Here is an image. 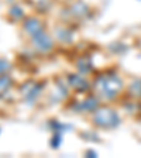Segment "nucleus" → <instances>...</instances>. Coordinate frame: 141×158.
<instances>
[{"label": "nucleus", "mask_w": 141, "mask_h": 158, "mask_svg": "<svg viewBox=\"0 0 141 158\" xmlns=\"http://www.w3.org/2000/svg\"><path fill=\"white\" fill-rule=\"evenodd\" d=\"M95 89L102 98L113 99L122 92L123 82L122 79L116 75H103L96 79Z\"/></svg>", "instance_id": "1"}, {"label": "nucleus", "mask_w": 141, "mask_h": 158, "mask_svg": "<svg viewBox=\"0 0 141 158\" xmlns=\"http://www.w3.org/2000/svg\"><path fill=\"white\" fill-rule=\"evenodd\" d=\"M93 124L100 128H114L120 124V117L113 109L102 107L95 110Z\"/></svg>", "instance_id": "2"}, {"label": "nucleus", "mask_w": 141, "mask_h": 158, "mask_svg": "<svg viewBox=\"0 0 141 158\" xmlns=\"http://www.w3.org/2000/svg\"><path fill=\"white\" fill-rule=\"evenodd\" d=\"M31 40H33V45L35 47L38 51H41V52H48L54 47L52 38H51L44 30H41L39 33L34 34V35L31 37Z\"/></svg>", "instance_id": "3"}, {"label": "nucleus", "mask_w": 141, "mask_h": 158, "mask_svg": "<svg viewBox=\"0 0 141 158\" xmlns=\"http://www.w3.org/2000/svg\"><path fill=\"white\" fill-rule=\"evenodd\" d=\"M44 83L38 82H27L24 86H21V95L24 96L27 103H34L38 98V95L43 92Z\"/></svg>", "instance_id": "4"}, {"label": "nucleus", "mask_w": 141, "mask_h": 158, "mask_svg": "<svg viewBox=\"0 0 141 158\" xmlns=\"http://www.w3.org/2000/svg\"><path fill=\"white\" fill-rule=\"evenodd\" d=\"M97 107H99V100L96 98H93V96L85 99L82 102L75 103L72 106V109L76 113H92L95 110H97Z\"/></svg>", "instance_id": "5"}, {"label": "nucleus", "mask_w": 141, "mask_h": 158, "mask_svg": "<svg viewBox=\"0 0 141 158\" xmlns=\"http://www.w3.org/2000/svg\"><path fill=\"white\" fill-rule=\"evenodd\" d=\"M66 81H68V85L72 89L78 90V92H86L89 89L88 81H86L85 78H82L81 75H78V73H71V75H68Z\"/></svg>", "instance_id": "6"}, {"label": "nucleus", "mask_w": 141, "mask_h": 158, "mask_svg": "<svg viewBox=\"0 0 141 158\" xmlns=\"http://www.w3.org/2000/svg\"><path fill=\"white\" fill-rule=\"evenodd\" d=\"M23 27H24V30H26V33L30 34L31 37H33L34 34L39 33L41 30H44L41 21H39V20H37V19H27L26 21H24Z\"/></svg>", "instance_id": "7"}, {"label": "nucleus", "mask_w": 141, "mask_h": 158, "mask_svg": "<svg viewBox=\"0 0 141 158\" xmlns=\"http://www.w3.org/2000/svg\"><path fill=\"white\" fill-rule=\"evenodd\" d=\"M76 68H78L79 72H82V73L90 72V71L93 69L92 59L89 58V56H82V58H79L78 62H76Z\"/></svg>", "instance_id": "8"}, {"label": "nucleus", "mask_w": 141, "mask_h": 158, "mask_svg": "<svg viewBox=\"0 0 141 158\" xmlns=\"http://www.w3.org/2000/svg\"><path fill=\"white\" fill-rule=\"evenodd\" d=\"M71 13L73 16L79 17V19H83V17H86L89 14V7L82 2H78V3H75L71 7Z\"/></svg>", "instance_id": "9"}, {"label": "nucleus", "mask_w": 141, "mask_h": 158, "mask_svg": "<svg viewBox=\"0 0 141 158\" xmlns=\"http://www.w3.org/2000/svg\"><path fill=\"white\" fill-rule=\"evenodd\" d=\"M11 86H13V81H11L10 76H7V75L0 76V98L3 95H6Z\"/></svg>", "instance_id": "10"}, {"label": "nucleus", "mask_w": 141, "mask_h": 158, "mask_svg": "<svg viewBox=\"0 0 141 158\" xmlns=\"http://www.w3.org/2000/svg\"><path fill=\"white\" fill-rule=\"evenodd\" d=\"M55 35H56V38H58L59 41H62V43H71V41H72V33H71L68 28H62V27L56 28Z\"/></svg>", "instance_id": "11"}, {"label": "nucleus", "mask_w": 141, "mask_h": 158, "mask_svg": "<svg viewBox=\"0 0 141 158\" xmlns=\"http://www.w3.org/2000/svg\"><path fill=\"white\" fill-rule=\"evenodd\" d=\"M128 93L134 99H141V79L133 81L131 85L128 86Z\"/></svg>", "instance_id": "12"}, {"label": "nucleus", "mask_w": 141, "mask_h": 158, "mask_svg": "<svg viewBox=\"0 0 141 158\" xmlns=\"http://www.w3.org/2000/svg\"><path fill=\"white\" fill-rule=\"evenodd\" d=\"M49 127L52 128L54 131H59V133H64V131H68V130H72V126L62 124V123H59V122H49Z\"/></svg>", "instance_id": "13"}, {"label": "nucleus", "mask_w": 141, "mask_h": 158, "mask_svg": "<svg viewBox=\"0 0 141 158\" xmlns=\"http://www.w3.org/2000/svg\"><path fill=\"white\" fill-rule=\"evenodd\" d=\"M61 141H62V133L54 131V135H52V138H51V141H49L51 147H52V148H58L59 144H61Z\"/></svg>", "instance_id": "14"}, {"label": "nucleus", "mask_w": 141, "mask_h": 158, "mask_svg": "<svg viewBox=\"0 0 141 158\" xmlns=\"http://www.w3.org/2000/svg\"><path fill=\"white\" fill-rule=\"evenodd\" d=\"M10 16L11 17H14V19H23V16H24V13H23V10L20 9L19 6H14V7H11L10 9Z\"/></svg>", "instance_id": "15"}, {"label": "nucleus", "mask_w": 141, "mask_h": 158, "mask_svg": "<svg viewBox=\"0 0 141 158\" xmlns=\"http://www.w3.org/2000/svg\"><path fill=\"white\" fill-rule=\"evenodd\" d=\"M10 68H11V65H10L9 61H7V59L0 58V75H3V73H6Z\"/></svg>", "instance_id": "16"}, {"label": "nucleus", "mask_w": 141, "mask_h": 158, "mask_svg": "<svg viewBox=\"0 0 141 158\" xmlns=\"http://www.w3.org/2000/svg\"><path fill=\"white\" fill-rule=\"evenodd\" d=\"M86 155H88V157H90V155H92V157H96V155H97V154H96L95 151H90V150H89V151L86 152Z\"/></svg>", "instance_id": "17"}, {"label": "nucleus", "mask_w": 141, "mask_h": 158, "mask_svg": "<svg viewBox=\"0 0 141 158\" xmlns=\"http://www.w3.org/2000/svg\"><path fill=\"white\" fill-rule=\"evenodd\" d=\"M0 131H2V130H0Z\"/></svg>", "instance_id": "18"}]
</instances>
